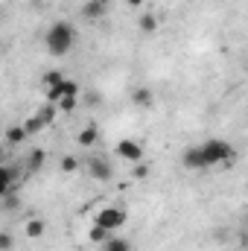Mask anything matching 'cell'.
Here are the masks:
<instances>
[{"instance_id":"6da1fadb","label":"cell","mask_w":248,"mask_h":251,"mask_svg":"<svg viewBox=\"0 0 248 251\" xmlns=\"http://www.w3.org/2000/svg\"><path fill=\"white\" fill-rule=\"evenodd\" d=\"M73 41H76V29H73V24H67V21H56V24L44 32V44H47V50H50L53 56H67L70 47H73Z\"/></svg>"},{"instance_id":"7a4b0ae2","label":"cell","mask_w":248,"mask_h":251,"mask_svg":"<svg viewBox=\"0 0 248 251\" xmlns=\"http://www.w3.org/2000/svg\"><path fill=\"white\" fill-rule=\"evenodd\" d=\"M94 225H99V228H105V231L111 234V231H117V228L125 225V210L123 207H102V210L94 216Z\"/></svg>"},{"instance_id":"3957f363","label":"cell","mask_w":248,"mask_h":251,"mask_svg":"<svg viewBox=\"0 0 248 251\" xmlns=\"http://www.w3.org/2000/svg\"><path fill=\"white\" fill-rule=\"evenodd\" d=\"M201 152H204V158H207L210 167L234 158V149H231V143H225V140H207V143H201Z\"/></svg>"},{"instance_id":"277c9868","label":"cell","mask_w":248,"mask_h":251,"mask_svg":"<svg viewBox=\"0 0 248 251\" xmlns=\"http://www.w3.org/2000/svg\"><path fill=\"white\" fill-rule=\"evenodd\" d=\"M114 152L123 158V161H131V164H137V161H143V146L137 143V140H131V137H123L117 146H114Z\"/></svg>"},{"instance_id":"5b68a950","label":"cell","mask_w":248,"mask_h":251,"mask_svg":"<svg viewBox=\"0 0 248 251\" xmlns=\"http://www.w3.org/2000/svg\"><path fill=\"white\" fill-rule=\"evenodd\" d=\"M88 173H91L97 181H108V178L114 176V170H111V164H108L105 158H91V161H88Z\"/></svg>"},{"instance_id":"8992f818","label":"cell","mask_w":248,"mask_h":251,"mask_svg":"<svg viewBox=\"0 0 248 251\" xmlns=\"http://www.w3.org/2000/svg\"><path fill=\"white\" fill-rule=\"evenodd\" d=\"M184 167L187 170H207V167H210L207 158H204V152H201V146H190V149H184Z\"/></svg>"},{"instance_id":"52a82bcc","label":"cell","mask_w":248,"mask_h":251,"mask_svg":"<svg viewBox=\"0 0 248 251\" xmlns=\"http://www.w3.org/2000/svg\"><path fill=\"white\" fill-rule=\"evenodd\" d=\"M131 102H134L137 108H149V105L155 102L152 88H134V91H131Z\"/></svg>"},{"instance_id":"ba28073f","label":"cell","mask_w":248,"mask_h":251,"mask_svg":"<svg viewBox=\"0 0 248 251\" xmlns=\"http://www.w3.org/2000/svg\"><path fill=\"white\" fill-rule=\"evenodd\" d=\"M105 12H108V6H99V3H94V0H88V3L82 6V15H85L88 21H99V18H105Z\"/></svg>"},{"instance_id":"9c48e42d","label":"cell","mask_w":248,"mask_h":251,"mask_svg":"<svg viewBox=\"0 0 248 251\" xmlns=\"http://www.w3.org/2000/svg\"><path fill=\"white\" fill-rule=\"evenodd\" d=\"M97 137H99V131H97V126H85L79 134H76V140H79V146H85V149H91L94 143H97Z\"/></svg>"},{"instance_id":"30bf717a","label":"cell","mask_w":248,"mask_h":251,"mask_svg":"<svg viewBox=\"0 0 248 251\" xmlns=\"http://www.w3.org/2000/svg\"><path fill=\"white\" fill-rule=\"evenodd\" d=\"M102 251H131V243L123 240V237H108L105 243H99Z\"/></svg>"},{"instance_id":"8fae6325","label":"cell","mask_w":248,"mask_h":251,"mask_svg":"<svg viewBox=\"0 0 248 251\" xmlns=\"http://www.w3.org/2000/svg\"><path fill=\"white\" fill-rule=\"evenodd\" d=\"M44 228H47V225H44V219H29L24 231H26V237H29V240H38V237H44Z\"/></svg>"},{"instance_id":"7c38bea8","label":"cell","mask_w":248,"mask_h":251,"mask_svg":"<svg viewBox=\"0 0 248 251\" xmlns=\"http://www.w3.org/2000/svg\"><path fill=\"white\" fill-rule=\"evenodd\" d=\"M12 181H15V170H12V167H0V196L9 193Z\"/></svg>"},{"instance_id":"4fadbf2b","label":"cell","mask_w":248,"mask_h":251,"mask_svg":"<svg viewBox=\"0 0 248 251\" xmlns=\"http://www.w3.org/2000/svg\"><path fill=\"white\" fill-rule=\"evenodd\" d=\"M140 32H146V35H152V32H158V18H155L152 12H146V15H140Z\"/></svg>"},{"instance_id":"5bb4252c","label":"cell","mask_w":248,"mask_h":251,"mask_svg":"<svg viewBox=\"0 0 248 251\" xmlns=\"http://www.w3.org/2000/svg\"><path fill=\"white\" fill-rule=\"evenodd\" d=\"M35 117H38V120L44 123V128H47V126H50L53 120H56V105H53V102H47V105H41V111H38Z\"/></svg>"},{"instance_id":"9a60e30c","label":"cell","mask_w":248,"mask_h":251,"mask_svg":"<svg viewBox=\"0 0 248 251\" xmlns=\"http://www.w3.org/2000/svg\"><path fill=\"white\" fill-rule=\"evenodd\" d=\"M6 140H9L12 146H18V143H24V140H26V131H24V126H12V128L6 131Z\"/></svg>"},{"instance_id":"2e32d148","label":"cell","mask_w":248,"mask_h":251,"mask_svg":"<svg viewBox=\"0 0 248 251\" xmlns=\"http://www.w3.org/2000/svg\"><path fill=\"white\" fill-rule=\"evenodd\" d=\"M44 161H47V152H44V149H32V155H29V170L38 173V170L44 167Z\"/></svg>"},{"instance_id":"e0dca14e","label":"cell","mask_w":248,"mask_h":251,"mask_svg":"<svg viewBox=\"0 0 248 251\" xmlns=\"http://www.w3.org/2000/svg\"><path fill=\"white\" fill-rule=\"evenodd\" d=\"M24 131H26V137H29V134H35V131H41V128H44V123H41V120H38V117H35V114H32V117H26V120H24Z\"/></svg>"},{"instance_id":"ac0fdd59","label":"cell","mask_w":248,"mask_h":251,"mask_svg":"<svg viewBox=\"0 0 248 251\" xmlns=\"http://www.w3.org/2000/svg\"><path fill=\"white\" fill-rule=\"evenodd\" d=\"M59 91H62V97H79V85L70 82V79H62L59 82Z\"/></svg>"},{"instance_id":"d6986e66","label":"cell","mask_w":248,"mask_h":251,"mask_svg":"<svg viewBox=\"0 0 248 251\" xmlns=\"http://www.w3.org/2000/svg\"><path fill=\"white\" fill-rule=\"evenodd\" d=\"M62 79H64V76L59 73V70H47V73L41 76V85H44V88H53V85H56V82H62Z\"/></svg>"},{"instance_id":"ffe728a7","label":"cell","mask_w":248,"mask_h":251,"mask_svg":"<svg viewBox=\"0 0 248 251\" xmlns=\"http://www.w3.org/2000/svg\"><path fill=\"white\" fill-rule=\"evenodd\" d=\"M76 105H79V97H62L56 102V108H62V111H76Z\"/></svg>"},{"instance_id":"44dd1931","label":"cell","mask_w":248,"mask_h":251,"mask_svg":"<svg viewBox=\"0 0 248 251\" xmlns=\"http://www.w3.org/2000/svg\"><path fill=\"white\" fill-rule=\"evenodd\" d=\"M88 237H91V243H105V240H108V237H111V234H108V231H105V228H99V225H94V228H91V234H88Z\"/></svg>"},{"instance_id":"7402d4cb","label":"cell","mask_w":248,"mask_h":251,"mask_svg":"<svg viewBox=\"0 0 248 251\" xmlns=\"http://www.w3.org/2000/svg\"><path fill=\"white\" fill-rule=\"evenodd\" d=\"M131 176H134L137 181H143V178H149V167H146L143 161H137V164L131 167Z\"/></svg>"},{"instance_id":"603a6c76","label":"cell","mask_w":248,"mask_h":251,"mask_svg":"<svg viewBox=\"0 0 248 251\" xmlns=\"http://www.w3.org/2000/svg\"><path fill=\"white\" fill-rule=\"evenodd\" d=\"M76 170H79V161H76L73 155L62 158V173H67V176H70V173H76Z\"/></svg>"},{"instance_id":"cb8c5ba5","label":"cell","mask_w":248,"mask_h":251,"mask_svg":"<svg viewBox=\"0 0 248 251\" xmlns=\"http://www.w3.org/2000/svg\"><path fill=\"white\" fill-rule=\"evenodd\" d=\"M15 246V240H12V234L9 231H0V251H9Z\"/></svg>"},{"instance_id":"d4e9b609","label":"cell","mask_w":248,"mask_h":251,"mask_svg":"<svg viewBox=\"0 0 248 251\" xmlns=\"http://www.w3.org/2000/svg\"><path fill=\"white\" fill-rule=\"evenodd\" d=\"M125 3H128V6H134V9H140V6H143V0H125Z\"/></svg>"},{"instance_id":"484cf974","label":"cell","mask_w":248,"mask_h":251,"mask_svg":"<svg viewBox=\"0 0 248 251\" xmlns=\"http://www.w3.org/2000/svg\"><path fill=\"white\" fill-rule=\"evenodd\" d=\"M94 3H99V6H111V0H94Z\"/></svg>"},{"instance_id":"4316f807","label":"cell","mask_w":248,"mask_h":251,"mask_svg":"<svg viewBox=\"0 0 248 251\" xmlns=\"http://www.w3.org/2000/svg\"><path fill=\"white\" fill-rule=\"evenodd\" d=\"M0 155H3V149H0Z\"/></svg>"}]
</instances>
